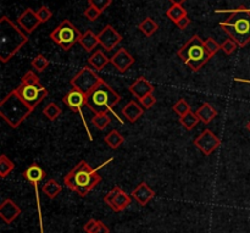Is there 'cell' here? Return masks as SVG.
<instances>
[{
	"mask_svg": "<svg viewBox=\"0 0 250 233\" xmlns=\"http://www.w3.org/2000/svg\"><path fill=\"white\" fill-rule=\"evenodd\" d=\"M28 42V34L17 27L7 16L0 20V60L7 63Z\"/></svg>",
	"mask_w": 250,
	"mask_h": 233,
	"instance_id": "cell-1",
	"label": "cell"
},
{
	"mask_svg": "<svg viewBox=\"0 0 250 233\" xmlns=\"http://www.w3.org/2000/svg\"><path fill=\"white\" fill-rule=\"evenodd\" d=\"M63 182L71 191L84 198L93 188L102 182V177L98 173V170L93 169L87 161L82 160L65 176Z\"/></svg>",
	"mask_w": 250,
	"mask_h": 233,
	"instance_id": "cell-2",
	"label": "cell"
},
{
	"mask_svg": "<svg viewBox=\"0 0 250 233\" xmlns=\"http://www.w3.org/2000/svg\"><path fill=\"white\" fill-rule=\"evenodd\" d=\"M220 26L229 38L243 48L250 42V10L243 6L231 10L229 19L221 22Z\"/></svg>",
	"mask_w": 250,
	"mask_h": 233,
	"instance_id": "cell-3",
	"label": "cell"
},
{
	"mask_svg": "<svg viewBox=\"0 0 250 233\" xmlns=\"http://www.w3.org/2000/svg\"><path fill=\"white\" fill-rule=\"evenodd\" d=\"M121 100L120 94H117L104 80L87 95V106L97 114H103V112H111L120 124H124L121 119H119L116 112L114 111V107L117 103Z\"/></svg>",
	"mask_w": 250,
	"mask_h": 233,
	"instance_id": "cell-4",
	"label": "cell"
},
{
	"mask_svg": "<svg viewBox=\"0 0 250 233\" xmlns=\"http://www.w3.org/2000/svg\"><path fill=\"white\" fill-rule=\"evenodd\" d=\"M33 110L12 90L0 102V116L12 128H17Z\"/></svg>",
	"mask_w": 250,
	"mask_h": 233,
	"instance_id": "cell-5",
	"label": "cell"
},
{
	"mask_svg": "<svg viewBox=\"0 0 250 233\" xmlns=\"http://www.w3.org/2000/svg\"><path fill=\"white\" fill-rule=\"evenodd\" d=\"M14 92L31 107L32 110L36 109L46 97L49 92L43 85L39 83V78L33 71H28L22 77L21 85L15 88Z\"/></svg>",
	"mask_w": 250,
	"mask_h": 233,
	"instance_id": "cell-6",
	"label": "cell"
},
{
	"mask_svg": "<svg viewBox=\"0 0 250 233\" xmlns=\"http://www.w3.org/2000/svg\"><path fill=\"white\" fill-rule=\"evenodd\" d=\"M181 60L193 71L198 72L210 59L212 58L205 48L204 41L199 36H193L182 48L178 50Z\"/></svg>",
	"mask_w": 250,
	"mask_h": 233,
	"instance_id": "cell-7",
	"label": "cell"
},
{
	"mask_svg": "<svg viewBox=\"0 0 250 233\" xmlns=\"http://www.w3.org/2000/svg\"><path fill=\"white\" fill-rule=\"evenodd\" d=\"M82 33L68 20H63L50 33V39L62 50L68 51L76 43H80Z\"/></svg>",
	"mask_w": 250,
	"mask_h": 233,
	"instance_id": "cell-8",
	"label": "cell"
},
{
	"mask_svg": "<svg viewBox=\"0 0 250 233\" xmlns=\"http://www.w3.org/2000/svg\"><path fill=\"white\" fill-rule=\"evenodd\" d=\"M103 81L102 77L97 75L92 68L83 67L82 70L78 71L75 77L71 80V85L75 89L80 90L83 94L88 95L100 82Z\"/></svg>",
	"mask_w": 250,
	"mask_h": 233,
	"instance_id": "cell-9",
	"label": "cell"
},
{
	"mask_svg": "<svg viewBox=\"0 0 250 233\" xmlns=\"http://www.w3.org/2000/svg\"><path fill=\"white\" fill-rule=\"evenodd\" d=\"M62 100H63V103H65L66 106L70 107L73 112H78V114H80L81 119H82L83 124H84L85 131L88 132L89 139L90 141H93V137H92V134H90V131H89V128H88V125H87V122H85L84 115H83V111H82V107L87 106V95L83 94V93L80 92V90L72 88V89H71L70 92H68L67 94L62 98Z\"/></svg>",
	"mask_w": 250,
	"mask_h": 233,
	"instance_id": "cell-10",
	"label": "cell"
},
{
	"mask_svg": "<svg viewBox=\"0 0 250 233\" xmlns=\"http://www.w3.org/2000/svg\"><path fill=\"white\" fill-rule=\"evenodd\" d=\"M194 146L202 151L204 155H211L215 150L220 147L221 144V141H220L219 137L211 132L210 129H205L203 131L197 138L194 139Z\"/></svg>",
	"mask_w": 250,
	"mask_h": 233,
	"instance_id": "cell-11",
	"label": "cell"
},
{
	"mask_svg": "<svg viewBox=\"0 0 250 233\" xmlns=\"http://www.w3.org/2000/svg\"><path fill=\"white\" fill-rule=\"evenodd\" d=\"M104 202L111 208L114 212H119L126 209L128 205H131V197L120 187H114L104 197Z\"/></svg>",
	"mask_w": 250,
	"mask_h": 233,
	"instance_id": "cell-12",
	"label": "cell"
},
{
	"mask_svg": "<svg viewBox=\"0 0 250 233\" xmlns=\"http://www.w3.org/2000/svg\"><path fill=\"white\" fill-rule=\"evenodd\" d=\"M98 39H99V45H102L105 50H112L117 44L121 43L122 36L111 24H107L98 34Z\"/></svg>",
	"mask_w": 250,
	"mask_h": 233,
	"instance_id": "cell-13",
	"label": "cell"
},
{
	"mask_svg": "<svg viewBox=\"0 0 250 233\" xmlns=\"http://www.w3.org/2000/svg\"><path fill=\"white\" fill-rule=\"evenodd\" d=\"M110 63L120 73H125L131 68L134 64V58L125 48L119 49L114 55L110 58Z\"/></svg>",
	"mask_w": 250,
	"mask_h": 233,
	"instance_id": "cell-14",
	"label": "cell"
},
{
	"mask_svg": "<svg viewBox=\"0 0 250 233\" xmlns=\"http://www.w3.org/2000/svg\"><path fill=\"white\" fill-rule=\"evenodd\" d=\"M17 23H19V26L21 27L27 34H31L42 22L39 21L38 16H37V12L34 11V10L26 9L19 17H17Z\"/></svg>",
	"mask_w": 250,
	"mask_h": 233,
	"instance_id": "cell-15",
	"label": "cell"
},
{
	"mask_svg": "<svg viewBox=\"0 0 250 233\" xmlns=\"http://www.w3.org/2000/svg\"><path fill=\"white\" fill-rule=\"evenodd\" d=\"M21 208L17 207L11 199H9V198L5 199L4 202L1 203V205H0V217H1L6 224L14 222L15 220L21 215Z\"/></svg>",
	"mask_w": 250,
	"mask_h": 233,
	"instance_id": "cell-16",
	"label": "cell"
},
{
	"mask_svg": "<svg viewBox=\"0 0 250 233\" xmlns=\"http://www.w3.org/2000/svg\"><path fill=\"white\" fill-rule=\"evenodd\" d=\"M154 85L144 77H138L131 85H129V92L134 95L138 100L144 98L146 95L151 94L154 92Z\"/></svg>",
	"mask_w": 250,
	"mask_h": 233,
	"instance_id": "cell-17",
	"label": "cell"
},
{
	"mask_svg": "<svg viewBox=\"0 0 250 233\" xmlns=\"http://www.w3.org/2000/svg\"><path fill=\"white\" fill-rule=\"evenodd\" d=\"M132 197L136 199V202L138 203L142 207H146L154 197H155V192L146 185V182H141L132 192Z\"/></svg>",
	"mask_w": 250,
	"mask_h": 233,
	"instance_id": "cell-18",
	"label": "cell"
},
{
	"mask_svg": "<svg viewBox=\"0 0 250 233\" xmlns=\"http://www.w3.org/2000/svg\"><path fill=\"white\" fill-rule=\"evenodd\" d=\"M23 177H24V180L28 181L29 183H32L34 187H37V186H38V183L42 182V181L46 177V173H45V171H44L43 169L38 165V164L33 163L28 169H27L26 171H24Z\"/></svg>",
	"mask_w": 250,
	"mask_h": 233,
	"instance_id": "cell-19",
	"label": "cell"
},
{
	"mask_svg": "<svg viewBox=\"0 0 250 233\" xmlns=\"http://www.w3.org/2000/svg\"><path fill=\"white\" fill-rule=\"evenodd\" d=\"M143 106H141L138 103L133 102V100L129 102L125 107H122V115L129 122H136L143 115Z\"/></svg>",
	"mask_w": 250,
	"mask_h": 233,
	"instance_id": "cell-20",
	"label": "cell"
},
{
	"mask_svg": "<svg viewBox=\"0 0 250 233\" xmlns=\"http://www.w3.org/2000/svg\"><path fill=\"white\" fill-rule=\"evenodd\" d=\"M197 115L203 124L208 125L217 116V110L215 109L211 104L205 103V104H203L202 106L197 110Z\"/></svg>",
	"mask_w": 250,
	"mask_h": 233,
	"instance_id": "cell-21",
	"label": "cell"
},
{
	"mask_svg": "<svg viewBox=\"0 0 250 233\" xmlns=\"http://www.w3.org/2000/svg\"><path fill=\"white\" fill-rule=\"evenodd\" d=\"M80 44L85 51H93L99 45V39H98V36L93 31H85L84 33H82Z\"/></svg>",
	"mask_w": 250,
	"mask_h": 233,
	"instance_id": "cell-22",
	"label": "cell"
},
{
	"mask_svg": "<svg viewBox=\"0 0 250 233\" xmlns=\"http://www.w3.org/2000/svg\"><path fill=\"white\" fill-rule=\"evenodd\" d=\"M88 63L94 70L102 71L110 63V59L102 50H97L90 55V58L88 59Z\"/></svg>",
	"mask_w": 250,
	"mask_h": 233,
	"instance_id": "cell-23",
	"label": "cell"
},
{
	"mask_svg": "<svg viewBox=\"0 0 250 233\" xmlns=\"http://www.w3.org/2000/svg\"><path fill=\"white\" fill-rule=\"evenodd\" d=\"M138 29L146 37H151L159 29V24L154 21L151 17H146L143 21L139 23Z\"/></svg>",
	"mask_w": 250,
	"mask_h": 233,
	"instance_id": "cell-24",
	"label": "cell"
},
{
	"mask_svg": "<svg viewBox=\"0 0 250 233\" xmlns=\"http://www.w3.org/2000/svg\"><path fill=\"white\" fill-rule=\"evenodd\" d=\"M166 16L176 24V22L180 21L182 17L187 16V10L182 6V5L178 4H172L170 6V9L166 11Z\"/></svg>",
	"mask_w": 250,
	"mask_h": 233,
	"instance_id": "cell-25",
	"label": "cell"
},
{
	"mask_svg": "<svg viewBox=\"0 0 250 233\" xmlns=\"http://www.w3.org/2000/svg\"><path fill=\"white\" fill-rule=\"evenodd\" d=\"M62 191V187L56 182L55 180H49L45 185L43 186V193L49 198V199H54L59 195V193Z\"/></svg>",
	"mask_w": 250,
	"mask_h": 233,
	"instance_id": "cell-26",
	"label": "cell"
},
{
	"mask_svg": "<svg viewBox=\"0 0 250 233\" xmlns=\"http://www.w3.org/2000/svg\"><path fill=\"white\" fill-rule=\"evenodd\" d=\"M180 122H181V125H182V126L187 129V131H192V129L194 128L198 124H199L200 120H199V117H198L197 112L190 111V112H188L187 115H185V116L180 117Z\"/></svg>",
	"mask_w": 250,
	"mask_h": 233,
	"instance_id": "cell-27",
	"label": "cell"
},
{
	"mask_svg": "<svg viewBox=\"0 0 250 233\" xmlns=\"http://www.w3.org/2000/svg\"><path fill=\"white\" fill-rule=\"evenodd\" d=\"M124 137L120 132H117L116 129H112L109 134L104 138V142L110 147L111 149H117L119 147H121V144L124 143Z\"/></svg>",
	"mask_w": 250,
	"mask_h": 233,
	"instance_id": "cell-28",
	"label": "cell"
},
{
	"mask_svg": "<svg viewBox=\"0 0 250 233\" xmlns=\"http://www.w3.org/2000/svg\"><path fill=\"white\" fill-rule=\"evenodd\" d=\"M111 122V117H110L109 112H103V114H97L92 119V124L97 127L98 129L103 131L107 127V125H110Z\"/></svg>",
	"mask_w": 250,
	"mask_h": 233,
	"instance_id": "cell-29",
	"label": "cell"
},
{
	"mask_svg": "<svg viewBox=\"0 0 250 233\" xmlns=\"http://www.w3.org/2000/svg\"><path fill=\"white\" fill-rule=\"evenodd\" d=\"M15 169V164L5 154L0 156V177L5 178Z\"/></svg>",
	"mask_w": 250,
	"mask_h": 233,
	"instance_id": "cell-30",
	"label": "cell"
},
{
	"mask_svg": "<svg viewBox=\"0 0 250 233\" xmlns=\"http://www.w3.org/2000/svg\"><path fill=\"white\" fill-rule=\"evenodd\" d=\"M49 64L50 63H49V60L45 58V56L42 55V54H38L36 58L32 59L31 65H32V67L37 71V72L41 73V72H44V71H45V68L48 67Z\"/></svg>",
	"mask_w": 250,
	"mask_h": 233,
	"instance_id": "cell-31",
	"label": "cell"
},
{
	"mask_svg": "<svg viewBox=\"0 0 250 233\" xmlns=\"http://www.w3.org/2000/svg\"><path fill=\"white\" fill-rule=\"evenodd\" d=\"M43 114L45 115V117L50 121H55L61 114V109L59 107V105H56L55 103H49L43 110Z\"/></svg>",
	"mask_w": 250,
	"mask_h": 233,
	"instance_id": "cell-32",
	"label": "cell"
},
{
	"mask_svg": "<svg viewBox=\"0 0 250 233\" xmlns=\"http://www.w3.org/2000/svg\"><path fill=\"white\" fill-rule=\"evenodd\" d=\"M172 110L180 117L185 116V115H187L188 112L192 111V109H190V105L188 104V103L186 102L185 99H180V100H178V102L176 103V104L172 106Z\"/></svg>",
	"mask_w": 250,
	"mask_h": 233,
	"instance_id": "cell-33",
	"label": "cell"
},
{
	"mask_svg": "<svg viewBox=\"0 0 250 233\" xmlns=\"http://www.w3.org/2000/svg\"><path fill=\"white\" fill-rule=\"evenodd\" d=\"M36 12H37V16H38L39 21H41L42 23H45V22H48L49 20L53 17V12H51V10L49 9L48 6H45V5H43V6L39 7Z\"/></svg>",
	"mask_w": 250,
	"mask_h": 233,
	"instance_id": "cell-34",
	"label": "cell"
},
{
	"mask_svg": "<svg viewBox=\"0 0 250 233\" xmlns=\"http://www.w3.org/2000/svg\"><path fill=\"white\" fill-rule=\"evenodd\" d=\"M204 44H205V48H207V50L209 51V54L211 56H214L217 51L221 50V45H220V44L217 43L214 38H211V37H209V38L205 39Z\"/></svg>",
	"mask_w": 250,
	"mask_h": 233,
	"instance_id": "cell-35",
	"label": "cell"
},
{
	"mask_svg": "<svg viewBox=\"0 0 250 233\" xmlns=\"http://www.w3.org/2000/svg\"><path fill=\"white\" fill-rule=\"evenodd\" d=\"M238 44L236 43V42L233 41V39H231V38H229V39H226V41L224 42V43L221 44V50L224 51L225 54H226V55H231L232 53H234V51L237 50V49H238Z\"/></svg>",
	"mask_w": 250,
	"mask_h": 233,
	"instance_id": "cell-36",
	"label": "cell"
},
{
	"mask_svg": "<svg viewBox=\"0 0 250 233\" xmlns=\"http://www.w3.org/2000/svg\"><path fill=\"white\" fill-rule=\"evenodd\" d=\"M88 2L92 6L97 7L100 12H104L112 4V0H88Z\"/></svg>",
	"mask_w": 250,
	"mask_h": 233,
	"instance_id": "cell-37",
	"label": "cell"
},
{
	"mask_svg": "<svg viewBox=\"0 0 250 233\" xmlns=\"http://www.w3.org/2000/svg\"><path fill=\"white\" fill-rule=\"evenodd\" d=\"M100 15H102V12H100L97 7L92 6V5H89V6L84 10V16L87 17L89 21H95Z\"/></svg>",
	"mask_w": 250,
	"mask_h": 233,
	"instance_id": "cell-38",
	"label": "cell"
},
{
	"mask_svg": "<svg viewBox=\"0 0 250 233\" xmlns=\"http://www.w3.org/2000/svg\"><path fill=\"white\" fill-rule=\"evenodd\" d=\"M139 103H141V105L144 109H150V107L154 106V104L156 103V98L154 97V94L151 93V94H148L144 98H142V99L139 100Z\"/></svg>",
	"mask_w": 250,
	"mask_h": 233,
	"instance_id": "cell-39",
	"label": "cell"
},
{
	"mask_svg": "<svg viewBox=\"0 0 250 233\" xmlns=\"http://www.w3.org/2000/svg\"><path fill=\"white\" fill-rule=\"evenodd\" d=\"M99 224H100L99 220H94V219L89 220V221L84 225V231L87 233H95V231L98 230V227H99Z\"/></svg>",
	"mask_w": 250,
	"mask_h": 233,
	"instance_id": "cell-40",
	"label": "cell"
},
{
	"mask_svg": "<svg viewBox=\"0 0 250 233\" xmlns=\"http://www.w3.org/2000/svg\"><path fill=\"white\" fill-rule=\"evenodd\" d=\"M189 24H190V19L188 17V15H187V16L182 17V19H181L178 22H176V26H177L178 28L181 29V31H183V29L187 28Z\"/></svg>",
	"mask_w": 250,
	"mask_h": 233,
	"instance_id": "cell-41",
	"label": "cell"
},
{
	"mask_svg": "<svg viewBox=\"0 0 250 233\" xmlns=\"http://www.w3.org/2000/svg\"><path fill=\"white\" fill-rule=\"evenodd\" d=\"M95 233H110V230H109V227L104 224V222L100 221L99 227H98V230L95 231Z\"/></svg>",
	"mask_w": 250,
	"mask_h": 233,
	"instance_id": "cell-42",
	"label": "cell"
},
{
	"mask_svg": "<svg viewBox=\"0 0 250 233\" xmlns=\"http://www.w3.org/2000/svg\"><path fill=\"white\" fill-rule=\"evenodd\" d=\"M37 204H38V210H39V212H41V208H39V198H37ZM39 220H41V224H42L41 225V232L44 233V231H43V222H42V217Z\"/></svg>",
	"mask_w": 250,
	"mask_h": 233,
	"instance_id": "cell-43",
	"label": "cell"
},
{
	"mask_svg": "<svg viewBox=\"0 0 250 233\" xmlns=\"http://www.w3.org/2000/svg\"><path fill=\"white\" fill-rule=\"evenodd\" d=\"M172 4H178V5H183V2H186L187 0H170Z\"/></svg>",
	"mask_w": 250,
	"mask_h": 233,
	"instance_id": "cell-44",
	"label": "cell"
},
{
	"mask_svg": "<svg viewBox=\"0 0 250 233\" xmlns=\"http://www.w3.org/2000/svg\"><path fill=\"white\" fill-rule=\"evenodd\" d=\"M234 81H236V82H243V83H250V81H247V80H242V78H234Z\"/></svg>",
	"mask_w": 250,
	"mask_h": 233,
	"instance_id": "cell-45",
	"label": "cell"
},
{
	"mask_svg": "<svg viewBox=\"0 0 250 233\" xmlns=\"http://www.w3.org/2000/svg\"><path fill=\"white\" fill-rule=\"evenodd\" d=\"M247 128H248V131L250 132V121L248 122V125H247Z\"/></svg>",
	"mask_w": 250,
	"mask_h": 233,
	"instance_id": "cell-46",
	"label": "cell"
}]
</instances>
